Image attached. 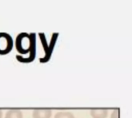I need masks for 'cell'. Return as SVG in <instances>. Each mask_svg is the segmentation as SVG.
<instances>
[{"label":"cell","mask_w":132,"mask_h":118,"mask_svg":"<svg viewBox=\"0 0 132 118\" xmlns=\"http://www.w3.org/2000/svg\"><path fill=\"white\" fill-rule=\"evenodd\" d=\"M22 112L19 110H9L6 112L5 118H22Z\"/></svg>","instance_id":"8992f818"},{"label":"cell","mask_w":132,"mask_h":118,"mask_svg":"<svg viewBox=\"0 0 132 118\" xmlns=\"http://www.w3.org/2000/svg\"><path fill=\"white\" fill-rule=\"evenodd\" d=\"M2 117V111L0 110V118Z\"/></svg>","instance_id":"9c48e42d"},{"label":"cell","mask_w":132,"mask_h":118,"mask_svg":"<svg viewBox=\"0 0 132 118\" xmlns=\"http://www.w3.org/2000/svg\"><path fill=\"white\" fill-rule=\"evenodd\" d=\"M52 111L49 109H36L32 111V118H51Z\"/></svg>","instance_id":"277c9868"},{"label":"cell","mask_w":132,"mask_h":118,"mask_svg":"<svg viewBox=\"0 0 132 118\" xmlns=\"http://www.w3.org/2000/svg\"><path fill=\"white\" fill-rule=\"evenodd\" d=\"M35 57H36V45L32 48L30 51L28 53V57H24L18 55H16V59L20 62L29 63V62H32L35 59Z\"/></svg>","instance_id":"3957f363"},{"label":"cell","mask_w":132,"mask_h":118,"mask_svg":"<svg viewBox=\"0 0 132 118\" xmlns=\"http://www.w3.org/2000/svg\"><path fill=\"white\" fill-rule=\"evenodd\" d=\"M54 118H74V115L70 111H59L55 114Z\"/></svg>","instance_id":"52a82bcc"},{"label":"cell","mask_w":132,"mask_h":118,"mask_svg":"<svg viewBox=\"0 0 132 118\" xmlns=\"http://www.w3.org/2000/svg\"><path fill=\"white\" fill-rule=\"evenodd\" d=\"M118 117H119V111H118V109H116L111 113V118H119Z\"/></svg>","instance_id":"ba28073f"},{"label":"cell","mask_w":132,"mask_h":118,"mask_svg":"<svg viewBox=\"0 0 132 118\" xmlns=\"http://www.w3.org/2000/svg\"><path fill=\"white\" fill-rule=\"evenodd\" d=\"M108 111L107 109H91L90 115L93 118H107Z\"/></svg>","instance_id":"5b68a950"},{"label":"cell","mask_w":132,"mask_h":118,"mask_svg":"<svg viewBox=\"0 0 132 118\" xmlns=\"http://www.w3.org/2000/svg\"><path fill=\"white\" fill-rule=\"evenodd\" d=\"M14 41L12 36L6 32H0V55L9 53L13 48Z\"/></svg>","instance_id":"7a4b0ae2"},{"label":"cell","mask_w":132,"mask_h":118,"mask_svg":"<svg viewBox=\"0 0 132 118\" xmlns=\"http://www.w3.org/2000/svg\"><path fill=\"white\" fill-rule=\"evenodd\" d=\"M15 44L18 52L22 55H26L36 45L35 34H28L26 32L19 33L15 38Z\"/></svg>","instance_id":"6da1fadb"}]
</instances>
